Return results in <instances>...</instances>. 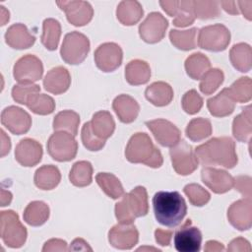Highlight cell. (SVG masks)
<instances>
[{"label": "cell", "instance_id": "41", "mask_svg": "<svg viewBox=\"0 0 252 252\" xmlns=\"http://www.w3.org/2000/svg\"><path fill=\"white\" fill-rule=\"evenodd\" d=\"M234 101L247 102L252 96V82L249 77H241L227 88Z\"/></svg>", "mask_w": 252, "mask_h": 252}, {"label": "cell", "instance_id": "5", "mask_svg": "<svg viewBox=\"0 0 252 252\" xmlns=\"http://www.w3.org/2000/svg\"><path fill=\"white\" fill-rule=\"evenodd\" d=\"M0 233L3 242L10 248L22 247L28 236L27 228L19 220V216L12 210L0 213Z\"/></svg>", "mask_w": 252, "mask_h": 252}, {"label": "cell", "instance_id": "2", "mask_svg": "<svg viewBox=\"0 0 252 252\" xmlns=\"http://www.w3.org/2000/svg\"><path fill=\"white\" fill-rule=\"evenodd\" d=\"M153 208L157 220L165 226L175 227L187 213L185 200L177 191H159L153 197Z\"/></svg>", "mask_w": 252, "mask_h": 252}, {"label": "cell", "instance_id": "57", "mask_svg": "<svg viewBox=\"0 0 252 252\" xmlns=\"http://www.w3.org/2000/svg\"><path fill=\"white\" fill-rule=\"evenodd\" d=\"M1 139H2V143H1V157H5L10 152L11 142H10V138L6 135L4 130H1Z\"/></svg>", "mask_w": 252, "mask_h": 252}, {"label": "cell", "instance_id": "19", "mask_svg": "<svg viewBox=\"0 0 252 252\" xmlns=\"http://www.w3.org/2000/svg\"><path fill=\"white\" fill-rule=\"evenodd\" d=\"M201 177L205 185L217 194L229 191L234 184V178L223 169L204 167L201 171Z\"/></svg>", "mask_w": 252, "mask_h": 252}, {"label": "cell", "instance_id": "4", "mask_svg": "<svg viewBox=\"0 0 252 252\" xmlns=\"http://www.w3.org/2000/svg\"><path fill=\"white\" fill-rule=\"evenodd\" d=\"M148 212V193L143 186H137L124 194L121 201L115 205V217L120 223H133L136 218L144 217Z\"/></svg>", "mask_w": 252, "mask_h": 252}, {"label": "cell", "instance_id": "44", "mask_svg": "<svg viewBox=\"0 0 252 252\" xmlns=\"http://www.w3.org/2000/svg\"><path fill=\"white\" fill-rule=\"evenodd\" d=\"M195 17L201 20L217 18L220 14L219 1H193Z\"/></svg>", "mask_w": 252, "mask_h": 252}, {"label": "cell", "instance_id": "45", "mask_svg": "<svg viewBox=\"0 0 252 252\" xmlns=\"http://www.w3.org/2000/svg\"><path fill=\"white\" fill-rule=\"evenodd\" d=\"M183 191H184L185 195L188 197L189 202L193 206L202 207V206L206 205L211 199L210 193L205 188H203L201 185H199L197 183L187 184L184 187Z\"/></svg>", "mask_w": 252, "mask_h": 252}, {"label": "cell", "instance_id": "12", "mask_svg": "<svg viewBox=\"0 0 252 252\" xmlns=\"http://www.w3.org/2000/svg\"><path fill=\"white\" fill-rule=\"evenodd\" d=\"M202 233L187 220L174 235V247L179 252H198L201 249Z\"/></svg>", "mask_w": 252, "mask_h": 252}, {"label": "cell", "instance_id": "17", "mask_svg": "<svg viewBox=\"0 0 252 252\" xmlns=\"http://www.w3.org/2000/svg\"><path fill=\"white\" fill-rule=\"evenodd\" d=\"M146 125L153 133L156 140L163 147H173L180 140V130L170 121L155 119L147 121Z\"/></svg>", "mask_w": 252, "mask_h": 252}, {"label": "cell", "instance_id": "8", "mask_svg": "<svg viewBox=\"0 0 252 252\" xmlns=\"http://www.w3.org/2000/svg\"><path fill=\"white\" fill-rule=\"evenodd\" d=\"M229 42L230 32L221 24L204 27L199 32L198 45L203 49L215 52L222 51L226 49Z\"/></svg>", "mask_w": 252, "mask_h": 252}, {"label": "cell", "instance_id": "30", "mask_svg": "<svg viewBox=\"0 0 252 252\" xmlns=\"http://www.w3.org/2000/svg\"><path fill=\"white\" fill-rule=\"evenodd\" d=\"M229 59L235 69L240 72H248L251 69L252 49L247 43L234 44L229 51Z\"/></svg>", "mask_w": 252, "mask_h": 252}, {"label": "cell", "instance_id": "13", "mask_svg": "<svg viewBox=\"0 0 252 252\" xmlns=\"http://www.w3.org/2000/svg\"><path fill=\"white\" fill-rule=\"evenodd\" d=\"M94 57L99 70L102 72H112L121 65L123 52L118 44L105 42L95 49Z\"/></svg>", "mask_w": 252, "mask_h": 252}, {"label": "cell", "instance_id": "23", "mask_svg": "<svg viewBox=\"0 0 252 252\" xmlns=\"http://www.w3.org/2000/svg\"><path fill=\"white\" fill-rule=\"evenodd\" d=\"M112 108L123 123L133 122L140 111L139 103L135 98L128 94H119L112 102Z\"/></svg>", "mask_w": 252, "mask_h": 252}, {"label": "cell", "instance_id": "9", "mask_svg": "<svg viewBox=\"0 0 252 252\" xmlns=\"http://www.w3.org/2000/svg\"><path fill=\"white\" fill-rule=\"evenodd\" d=\"M172 166L176 173L189 175L198 167L199 160L192 147L184 140H179L169 151Z\"/></svg>", "mask_w": 252, "mask_h": 252}, {"label": "cell", "instance_id": "35", "mask_svg": "<svg viewBox=\"0 0 252 252\" xmlns=\"http://www.w3.org/2000/svg\"><path fill=\"white\" fill-rule=\"evenodd\" d=\"M80 124V116L73 110H63L57 113L53 119L55 131H66L76 136Z\"/></svg>", "mask_w": 252, "mask_h": 252}, {"label": "cell", "instance_id": "24", "mask_svg": "<svg viewBox=\"0 0 252 252\" xmlns=\"http://www.w3.org/2000/svg\"><path fill=\"white\" fill-rule=\"evenodd\" d=\"M207 107L213 116L224 117L233 112L235 101L231 97L227 88H225L216 96L207 100Z\"/></svg>", "mask_w": 252, "mask_h": 252}, {"label": "cell", "instance_id": "53", "mask_svg": "<svg viewBox=\"0 0 252 252\" xmlns=\"http://www.w3.org/2000/svg\"><path fill=\"white\" fill-rule=\"evenodd\" d=\"M69 250H74V251H92L93 249L89 246L88 242H86L83 238H76L73 240L71 243V246Z\"/></svg>", "mask_w": 252, "mask_h": 252}, {"label": "cell", "instance_id": "34", "mask_svg": "<svg viewBox=\"0 0 252 252\" xmlns=\"http://www.w3.org/2000/svg\"><path fill=\"white\" fill-rule=\"evenodd\" d=\"M61 35L60 23L53 19L48 18L43 21L41 42L48 50H55L58 46Z\"/></svg>", "mask_w": 252, "mask_h": 252}, {"label": "cell", "instance_id": "59", "mask_svg": "<svg viewBox=\"0 0 252 252\" xmlns=\"http://www.w3.org/2000/svg\"><path fill=\"white\" fill-rule=\"evenodd\" d=\"M12 201V194L9 191H6L4 189L1 190V206L5 207L9 205Z\"/></svg>", "mask_w": 252, "mask_h": 252}, {"label": "cell", "instance_id": "22", "mask_svg": "<svg viewBox=\"0 0 252 252\" xmlns=\"http://www.w3.org/2000/svg\"><path fill=\"white\" fill-rule=\"evenodd\" d=\"M5 41L12 48L26 49L34 43L35 36L29 32L24 24L18 23L8 28L5 33Z\"/></svg>", "mask_w": 252, "mask_h": 252}, {"label": "cell", "instance_id": "16", "mask_svg": "<svg viewBox=\"0 0 252 252\" xmlns=\"http://www.w3.org/2000/svg\"><path fill=\"white\" fill-rule=\"evenodd\" d=\"M139 240V232L133 223H117L108 232L109 243L122 250L133 248Z\"/></svg>", "mask_w": 252, "mask_h": 252}, {"label": "cell", "instance_id": "27", "mask_svg": "<svg viewBox=\"0 0 252 252\" xmlns=\"http://www.w3.org/2000/svg\"><path fill=\"white\" fill-rule=\"evenodd\" d=\"M144 11L138 1H121L116 9V17L124 26H133L143 17Z\"/></svg>", "mask_w": 252, "mask_h": 252}, {"label": "cell", "instance_id": "36", "mask_svg": "<svg viewBox=\"0 0 252 252\" xmlns=\"http://www.w3.org/2000/svg\"><path fill=\"white\" fill-rule=\"evenodd\" d=\"M69 179L71 183L77 187H85L92 183L93 180V166L90 161L80 160L73 164Z\"/></svg>", "mask_w": 252, "mask_h": 252}, {"label": "cell", "instance_id": "29", "mask_svg": "<svg viewBox=\"0 0 252 252\" xmlns=\"http://www.w3.org/2000/svg\"><path fill=\"white\" fill-rule=\"evenodd\" d=\"M61 180V174L55 165H42L36 169L33 181L36 187L42 190H51L55 188Z\"/></svg>", "mask_w": 252, "mask_h": 252}, {"label": "cell", "instance_id": "50", "mask_svg": "<svg viewBox=\"0 0 252 252\" xmlns=\"http://www.w3.org/2000/svg\"><path fill=\"white\" fill-rule=\"evenodd\" d=\"M69 248L67 246V243L65 240L58 239V238H52L47 240L43 247V252H49V251H68Z\"/></svg>", "mask_w": 252, "mask_h": 252}, {"label": "cell", "instance_id": "40", "mask_svg": "<svg viewBox=\"0 0 252 252\" xmlns=\"http://www.w3.org/2000/svg\"><path fill=\"white\" fill-rule=\"evenodd\" d=\"M196 28L185 31L171 30L169 32V39L176 48L185 51L191 50L196 47Z\"/></svg>", "mask_w": 252, "mask_h": 252}, {"label": "cell", "instance_id": "60", "mask_svg": "<svg viewBox=\"0 0 252 252\" xmlns=\"http://www.w3.org/2000/svg\"><path fill=\"white\" fill-rule=\"evenodd\" d=\"M0 8H1V15H2L1 26H4L6 24V22L9 21V12L5 9L4 6H0Z\"/></svg>", "mask_w": 252, "mask_h": 252}, {"label": "cell", "instance_id": "42", "mask_svg": "<svg viewBox=\"0 0 252 252\" xmlns=\"http://www.w3.org/2000/svg\"><path fill=\"white\" fill-rule=\"evenodd\" d=\"M174 17L175 18L173 19L172 23L176 27L183 28V27L192 25L196 18L193 1H190V0L178 1Z\"/></svg>", "mask_w": 252, "mask_h": 252}, {"label": "cell", "instance_id": "26", "mask_svg": "<svg viewBox=\"0 0 252 252\" xmlns=\"http://www.w3.org/2000/svg\"><path fill=\"white\" fill-rule=\"evenodd\" d=\"M150 78L151 68L144 60H131L125 67V79L132 86L146 84Z\"/></svg>", "mask_w": 252, "mask_h": 252}, {"label": "cell", "instance_id": "14", "mask_svg": "<svg viewBox=\"0 0 252 252\" xmlns=\"http://www.w3.org/2000/svg\"><path fill=\"white\" fill-rule=\"evenodd\" d=\"M1 123L11 133L22 135L30 130L32 118L23 108L11 105L3 109L1 113Z\"/></svg>", "mask_w": 252, "mask_h": 252}, {"label": "cell", "instance_id": "15", "mask_svg": "<svg viewBox=\"0 0 252 252\" xmlns=\"http://www.w3.org/2000/svg\"><path fill=\"white\" fill-rule=\"evenodd\" d=\"M56 4L65 12L68 22L73 26H85L93 19V7L87 1H57Z\"/></svg>", "mask_w": 252, "mask_h": 252}, {"label": "cell", "instance_id": "39", "mask_svg": "<svg viewBox=\"0 0 252 252\" xmlns=\"http://www.w3.org/2000/svg\"><path fill=\"white\" fill-rule=\"evenodd\" d=\"M212 124L211 121L207 118L198 117L192 119L185 130L186 136L194 142L202 141L212 134Z\"/></svg>", "mask_w": 252, "mask_h": 252}, {"label": "cell", "instance_id": "20", "mask_svg": "<svg viewBox=\"0 0 252 252\" xmlns=\"http://www.w3.org/2000/svg\"><path fill=\"white\" fill-rule=\"evenodd\" d=\"M42 154V146L37 141L26 138L16 146L15 158L23 166H33L41 160Z\"/></svg>", "mask_w": 252, "mask_h": 252}, {"label": "cell", "instance_id": "58", "mask_svg": "<svg viewBox=\"0 0 252 252\" xmlns=\"http://www.w3.org/2000/svg\"><path fill=\"white\" fill-rule=\"evenodd\" d=\"M204 250L206 252H219V251H223L224 250V246H223L222 243H220L218 241L209 240L206 243Z\"/></svg>", "mask_w": 252, "mask_h": 252}, {"label": "cell", "instance_id": "28", "mask_svg": "<svg viewBox=\"0 0 252 252\" xmlns=\"http://www.w3.org/2000/svg\"><path fill=\"white\" fill-rule=\"evenodd\" d=\"M90 123L94 134L102 140L108 139L115 129V122L112 115L105 110L95 112Z\"/></svg>", "mask_w": 252, "mask_h": 252}, {"label": "cell", "instance_id": "31", "mask_svg": "<svg viewBox=\"0 0 252 252\" xmlns=\"http://www.w3.org/2000/svg\"><path fill=\"white\" fill-rule=\"evenodd\" d=\"M233 137L240 142L250 141L252 134L251 123V105L244 107L240 114H238L232 122Z\"/></svg>", "mask_w": 252, "mask_h": 252}, {"label": "cell", "instance_id": "1", "mask_svg": "<svg viewBox=\"0 0 252 252\" xmlns=\"http://www.w3.org/2000/svg\"><path fill=\"white\" fill-rule=\"evenodd\" d=\"M198 160L203 165H220L232 168L237 163L235 143L229 137L212 138L195 149Z\"/></svg>", "mask_w": 252, "mask_h": 252}, {"label": "cell", "instance_id": "54", "mask_svg": "<svg viewBox=\"0 0 252 252\" xmlns=\"http://www.w3.org/2000/svg\"><path fill=\"white\" fill-rule=\"evenodd\" d=\"M220 6H221L222 9L228 14L237 15L239 13L237 8V1H220Z\"/></svg>", "mask_w": 252, "mask_h": 252}, {"label": "cell", "instance_id": "43", "mask_svg": "<svg viewBox=\"0 0 252 252\" xmlns=\"http://www.w3.org/2000/svg\"><path fill=\"white\" fill-rule=\"evenodd\" d=\"M223 79H224V75L220 69H218V68L210 69L201 78V82L199 85L200 91L204 94H212L222 84Z\"/></svg>", "mask_w": 252, "mask_h": 252}, {"label": "cell", "instance_id": "25", "mask_svg": "<svg viewBox=\"0 0 252 252\" xmlns=\"http://www.w3.org/2000/svg\"><path fill=\"white\" fill-rule=\"evenodd\" d=\"M145 96L156 106H165L169 104L173 98V90L170 85L165 82H155L146 89Z\"/></svg>", "mask_w": 252, "mask_h": 252}, {"label": "cell", "instance_id": "21", "mask_svg": "<svg viewBox=\"0 0 252 252\" xmlns=\"http://www.w3.org/2000/svg\"><path fill=\"white\" fill-rule=\"evenodd\" d=\"M71 84V76L69 71L62 66L50 69L43 79L44 89L51 94H60L65 93Z\"/></svg>", "mask_w": 252, "mask_h": 252}, {"label": "cell", "instance_id": "46", "mask_svg": "<svg viewBox=\"0 0 252 252\" xmlns=\"http://www.w3.org/2000/svg\"><path fill=\"white\" fill-rule=\"evenodd\" d=\"M81 138L84 146L90 151H99L105 144V140L99 139L94 134L90 122H86L82 127Z\"/></svg>", "mask_w": 252, "mask_h": 252}, {"label": "cell", "instance_id": "55", "mask_svg": "<svg viewBox=\"0 0 252 252\" xmlns=\"http://www.w3.org/2000/svg\"><path fill=\"white\" fill-rule=\"evenodd\" d=\"M237 5L239 6L238 9L241 10L244 17L250 21L252 15V1H237Z\"/></svg>", "mask_w": 252, "mask_h": 252}, {"label": "cell", "instance_id": "56", "mask_svg": "<svg viewBox=\"0 0 252 252\" xmlns=\"http://www.w3.org/2000/svg\"><path fill=\"white\" fill-rule=\"evenodd\" d=\"M177 4H178V1H175V0H173V1H160L159 2V5L161 6V8L171 17H173L174 14H175Z\"/></svg>", "mask_w": 252, "mask_h": 252}, {"label": "cell", "instance_id": "51", "mask_svg": "<svg viewBox=\"0 0 252 252\" xmlns=\"http://www.w3.org/2000/svg\"><path fill=\"white\" fill-rule=\"evenodd\" d=\"M227 251H251L250 243L243 237H237L228 244Z\"/></svg>", "mask_w": 252, "mask_h": 252}, {"label": "cell", "instance_id": "37", "mask_svg": "<svg viewBox=\"0 0 252 252\" xmlns=\"http://www.w3.org/2000/svg\"><path fill=\"white\" fill-rule=\"evenodd\" d=\"M96 183L110 198L118 199L124 195V189L120 180L112 173L99 172L95 176Z\"/></svg>", "mask_w": 252, "mask_h": 252}, {"label": "cell", "instance_id": "32", "mask_svg": "<svg viewBox=\"0 0 252 252\" xmlns=\"http://www.w3.org/2000/svg\"><path fill=\"white\" fill-rule=\"evenodd\" d=\"M48 218L49 207L42 201L31 202L24 211V220L32 226L42 225Z\"/></svg>", "mask_w": 252, "mask_h": 252}, {"label": "cell", "instance_id": "48", "mask_svg": "<svg viewBox=\"0 0 252 252\" xmlns=\"http://www.w3.org/2000/svg\"><path fill=\"white\" fill-rule=\"evenodd\" d=\"M40 88L35 84H19L15 85L12 89V97L15 101L25 104L27 103L28 98L35 93H39Z\"/></svg>", "mask_w": 252, "mask_h": 252}, {"label": "cell", "instance_id": "47", "mask_svg": "<svg viewBox=\"0 0 252 252\" xmlns=\"http://www.w3.org/2000/svg\"><path fill=\"white\" fill-rule=\"evenodd\" d=\"M183 110L188 114H195L203 106V98L195 90H189L183 94L181 100Z\"/></svg>", "mask_w": 252, "mask_h": 252}, {"label": "cell", "instance_id": "52", "mask_svg": "<svg viewBox=\"0 0 252 252\" xmlns=\"http://www.w3.org/2000/svg\"><path fill=\"white\" fill-rule=\"evenodd\" d=\"M155 237H156V241L159 245L168 246L170 244V240H171V237H172V231L158 228L155 231Z\"/></svg>", "mask_w": 252, "mask_h": 252}, {"label": "cell", "instance_id": "49", "mask_svg": "<svg viewBox=\"0 0 252 252\" xmlns=\"http://www.w3.org/2000/svg\"><path fill=\"white\" fill-rule=\"evenodd\" d=\"M236 190L239 191L244 198H251V177L247 175H239L234 178Z\"/></svg>", "mask_w": 252, "mask_h": 252}, {"label": "cell", "instance_id": "11", "mask_svg": "<svg viewBox=\"0 0 252 252\" xmlns=\"http://www.w3.org/2000/svg\"><path fill=\"white\" fill-rule=\"evenodd\" d=\"M167 27L168 22L160 13L152 12L140 24L139 34L145 42L157 43L163 38Z\"/></svg>", "mask_w": 252, "mask_h": 252}, {"label": "cell", "instance_id": "10", "mask_svg": "<svg viewBox=\"0 0 252 252\" xmlns=\"http://www.w3.org/2000/svg\"><path fill=\"white\" fill-rule=\"evenodd\" d=\"M42 74V62L32 54H27L21 57L13 68V76L20 84H32L41 79Z\"/></svg>", "mask_w": 252, "mask_h": 252}, {"label": "cell", "instance_id": "33", "mask_svg": "<svg viewBox=\"0 0 252 252\" xmlns=\"http://www.w3.org/2000/svg\"><path fill=\"white\" fill-rule=\"evenodd\" d=\"M210 68L211 62L209 58L201 52L193 53L185 60L186 73L193 80H201Z\"/></svg>", "mask_w": 252, "mask_h": 252}, {"label": "cell", "instance_id": "7", "mask_svg": "<svg viewBox=\"0 0 252 252\" xmlns=\"http://www.w3.org/2000/svg\"><path fill=\"white\" fill-rule=\"evenodd\" d=\"M78 151V143L75 136L66 131H57L47 141V152L57 161H69L73 159Z\"/></svg>", "mask_w": 252, "mask_h": 252}, {"label": "cell", "instance_id": "3", "mask_svg": "<svg viewBox=\"0 0 252 252\" xmlns=\"http://www.w3.org/2000/svg\"><path fill=\"white\" fill-rule=\"evenodd\" d=\"M126 158L132 163H144L153 168L162 165L163 158L159 150L146 133H135L126 146Z\"/></svg>", "mask_w": 252, "mask_h": 252}, {"label": "cell", "instance_id": "6", "mask_svg": "<svg viewBox=\"0 0 252 252\" xmlns=\"http://www.w3.org/2000/svg\"><path fill=\"white\" fill-rule=\"evenodd\" d=\"M89 51V38L79 32H71L63 39L60 54L66 63L77 65L86 59Z\"/></svg>", "mask_w": 252, "mask_h": 252}, {"label": "cell", "instance_id": "38", "mask_svg": "<svg viewBox=\"0 0 252 252\" xmlns=\"http://www.w3.org/2000/svg\"><path fill=\"white\" fill-rule=\"evenodd\" d=\"M26 105L33 113L39 114V115L50 114L55 109L54 99L48 94H39V93L32 94L28 98Z\"/></svg>", "mask_w": 252, "mask_h": 252}, {"label": "cell", "instance_id": "61", "mask_svg": "<svg viewBox=\"0 0 252 252\" xmlns=\"http://www.w3.org/2000/svg\"><path fill=\"white\" fill-rule=\"evenodd\" d=\"M138 250H155V251H160L159 249L154 248V247H140Z\"/></svg>", "mask_w": 252, "mask_h": 252}, {"label": "cell", "instance_id": "18", "mask_svg": "<svg viewBox=\"0 0 252 252\" xmlns=\"http://www.w3.org/2000/svg\"><path fill=\"white\" fill-rule=\"evenodd\" d=\"M227 219L238 230H248L252 224L251 198H243L232 203L227 210Z\"/></svg>", "mask_w": 252, "mask_h": 252}]
</instances>
